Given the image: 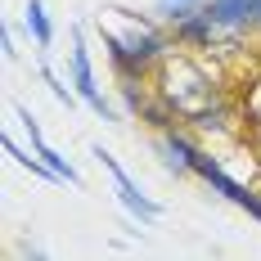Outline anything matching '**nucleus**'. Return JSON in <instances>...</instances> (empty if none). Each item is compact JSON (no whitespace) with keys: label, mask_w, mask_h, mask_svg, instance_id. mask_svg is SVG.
<instances>
[{"label":"nucleus","mask_w":261,"mask_h":261,"mask_svg":"<svg viewBox=\"0 0 261 261\" xmlns=\"http://www.w3.org/2000/svg\"><path fill=\"white\" fill-rule=\"evenodd\" d=\"M252 5H257V0H207L203 9H207L230 36H243V32L252 27Z\"/></svg>","instance_id":"nucleus-9"},{"label":"nucleus","mask_w":261,"mask_h":261,"mask_svg":"<svg viewBox=\"0 0 261 261\" xmlns=\"http://www.w3.org/2000/svg\"><path fill=\"white\" fill-rule=\"evenodd\" d=\"M158 95L176 108V113H180V122H185L198 104H207L212 95H216V86H212V77L198 68V63H189V59H162Z\"/></svg>","instance_id":"nucleus-1"},{"label":"nucleus","mask_w":261,"mask_h":261,"mask_svg":"<svg viewBox=\"0 0 261 261\" xmlns=\"http://www.w3.org/2000/svg\"><path fill=\"white\" fill-rule=\"evenodd\" d=\"M68 72H72V86H77L81 104L90 108L95 117H104V122H117L113 104H108L104 95H99V81H95V68H90V50H86V41H81V27L72 32V54H68Z\"/></svg>","instance_id":"nucleus-3"},{"label":"nucleus","mask_w":261,"mask_h":261,"mask_svg":"<svg viewBox=\"0 0 261 261\" xmlns=\"http://www.w3.org/2000/svg\"><path fill=\"white\" fill-rule=\"evenodd\" d=\"M252 27H261V0L252 5Z\"/></svg>","instance_id":"nucleus-15"},{"label":"nucleus","mask_w":261,"mask_h":261,"mask_svg":"<svg viewBox=\"0 0 261 261\" xmlns=\"http://www.w3.org/2000/svg\"><path fill=\"white\" fill-rule=\"evenodd\" d=\"M122 41H126V50L135 54L140 63H149V68H158L162 59H171V41H167L162 32H153V27H149V23L130 27V32H126V36H122Z\"/></svg>","instance_id":"nucleus-6"},{"label":"nucleus","mask_w":261,"mask_h":261,"mask_svg":"<svg viewBox=\"0 0 261 261\" xmlns=\"http://www.w3.org/2000/svg\"><path fill=\"white\" fill-rule=\"evenodd\" d=\"M176 45H185V50H216V45H239V36H230L207 9H198V14L176 23Z\"/></svg>","instance_id":"nucleus-4"},{"label":"nucleus","mask_w":261,"mask_h":261,"mask_svg":"<svg viewBox=\"0 0 261 261\" xmlns=\"http://www.w3.org/2000/svg\"><path fill=\"white\" fill-rule=\"evenodd\" d=\"M207 0H158V18L167 27H176L180 18H189V14H198Z\"/></svg>","instance_id":"nucleus-12"},{"label":"nucleus","mask_w":261,"mask_h":261,"mask_svg":"<svg viewBox=\"0 0 261 261\" xmlns=\"http://www.w3.org/2000/svg\"><path fill=\"white\" fill-rule=\"evenodd\" d=\"M158 153L167 158V167H171L176 176H189V171H194L198 149L189 144V135H180V130L171 126V130H162V135H158Z\"/></svg>","instance_id":"nucleus-8"},{"label":"nucleus","mask_w":261,"mask_h":261,"mask_svg":"<svg viewBox=\"0 0 261 261\" xmlns=\"http://www.w3.org/2000/svg\"><path fill=\"white\" fill-rule=\"evenodd\" d=\"M95 158H99V167L113 176V194H117V203H122V207H126L140 225H153L158 216H162V207H158L149 194H140V185L130 180V171H126V167H122L113 153H108V149H95Z\"/></svg>","instance_id":"nucleus-2"},{"label":"nucleus","mask_w":261,"mask_h":261,"mask_svg":"<svg viewBox=\"0 0 261 261\" xmlns=\"http://www.w3.org/2000/svg\"><path fill=\"white\" fill-rule=\"evenodd\" d=\"M0 45H5V59H9V63H14V59H18V50H14V36H9V32H5V36H0Z\"/></svg>","instance_id":"nucleus-14"},{"label":"nucleus","mask_w":261,"mask_h":261,"mask_svg":"<svg viewBox=\"0 0 261 261\" xmlns=\"http://www.w3.org/2000/svg\"><path fill=\"white\" fill-rule=\"evenodd\" d=\"M104 50H108V63H113L117 81H144V77H149V63H140V59L126 50V41H122V36L104 32Z\"/></svg>","instance_id":"nucleus-10"},{"label":"nucleus","mask_w":261,"mask_h":261,"mask_svg":"<svg viewBox=\"0 0 261 261\" xmlns=\"http://www.w3.org/2000/svg\"><path fill=\"white\" fill-rule=\"evenodd\" d=\"M14 113H18V122H23V126H27V135H32V153H36V158H45V162H50L54 171H59V176H63V185H81V176H77V167H72V162H68V158L59 153V149H50V144H45V135H41V122H36V117H32V108H23V104H14Z\"/></svg>","instance_id":"nucleus-5"},{"label":"nucleus","mask_w":261,"mask_h":261,"mask_svg":"<svg viewBox=\"0 0 261 261\" xmlns=\"http://www.w3.org/2000/svg\"><path fill=\"white\" fill-rule=\"evenodd\" d=\"M23 23H27V32H32V41H36L41 59H45V50L54 45V23H50V14H45V5H41V0H27Z\"/></svg>","instance_id":"nucleus-11"},{"label":"nucleus","mask_w":261,"mask_h":261,"mask_svg":"<svg viewBox=\"0 0 261 261\" xmlns=\"http://www.w3.org/2000/svg\"><path fill=\"white\" fill-rule=\"evenodd\" d=\"M41 81L50 86V95L59 99V104H68V108H72V104L81 99V95H77V86H63V81H59V77L50 72V63H45V59H41Z\"/></svg>","instance_id":"nucleus-13"},{"label":"nucleus","mask_w":261,"mask_h":261,"mask_svg":"<svg viewBox=\"0 0 261 261\" xmlns=\"http://www.w3.org/2000/svg\"><path fill=\"white\" fill-rule=\"evenodd\" d=\"M185 122H189L194 130H203V135H225V130L234 126V108L225 104L221 95H212L207 104H198L189 117H185Z\"/></svg>","instance_id":"nucleus-7"}]
</instances>
